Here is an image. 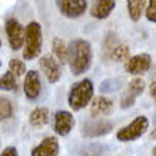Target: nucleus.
Instances as JSON below:
<instances>
[{
  "label": "nucleus",
  "mask_w": 156,
  "mask_h": 156,
  "mask_svg": "<svg viewBox=\"0 0 156 156\" xmlns=\"http://www.w3.org/2000/svg\"><path fill=\"white\" fill-rule=\"evenodd\" d=\"M70 68L74 75H80L85 73L91 66L92 51L88 41L77 38L70 43Z\"/></svg>",
  "instance_id": "1"
},
{
  "label": "nucleus",
  "mask_w": 156,
  "mask_h": 156,
  "mask_svg": "<svg viewBox=\"0 0 156 156\" xmlns=\"http://www.w3.org/2000/svg\"><path fill=\"white\" fill-rule=\"evenodd\" d=\"M92 95H94V87L91 80H82L71 87L68 104L74 111H80L88 105V102L92 99Z\"/></svg>",
  "instance_id": "2"
},
{
  "label": "nucleus",
  "mask_w": 156,
  "mask_h": 156,
  "mask_svg": "<svg viewBox=\"0 0 156 156\" xmlns=\"http://www.w3.org/2000/svg\"><path fill=\"white\" fill-rule=\"evenodd\" d=\"M41 45H43V34H41V26L37 21H31L26 29V45L23 57L26 60H33L40 54Z\"/></svg>",
  "instance_id": "3"
},
{
  "label": "nucleus",
  "mask_w": 156,
  "mask_h": 156,
  "mask_svg": "<svg viewBox=\"0 0 156 156\" xmlns=\"http://www.w3.org/2000/svg\"><path fill=\"white\" fill-rule=\"evenodd\" d=\"M149 126V121L148 118L145 116H138L132 121L129 125L123 126L122 129H119L118 133H116V138L121 142H131V140H135L138 138L144 135L146 129Z\"/></svg>",
  "instance_id": "4"
},
{
  "label": "nucleus",
  "mask_w": 156,
  "mask_h": 156,
  "mask_svg": "<svg viewBox=\"0 0 156 156\" xmlns=\"http://www.w3.org/2000/svg\"><path fill=\"white\" fill-rule=\"evenodd\" d=\"M6 33H7L9 44L13 50H19L26 41V30L16 19H7L6 21Z\"/></svg>",
  "instance_id": "5"
},
{
  "label": "nucleus",
  "mask_w": 156,
  "mask_h": 156,
  "mask_svg": "<svg viewBox=\"0 0 156 156\" xmlns=\"http://www.w3.org/2000/svg\"><path fill=\"white\" fill-rule=\"evenodd\" d=\"M112 122L107 119H92L88 121L87 123L82 125L81 133L85 138H97V136H102L109 133L112 129Z\"/></svg>",
  "instance_id": "6"
},
{
  "label": "nucleus",
  "mask_w": 156,
  "mask_h": 156,
  "mask_svg": "<svg viewBox=\"0 0 156 156\" xmlns=\"http://www.w3.org/2000/svg\"><path fill=\"white\" fill-rule=\"evenodd\" d=\"M57 6L66 17L77 19L81 14H84L87 9V2L85 0H61V2H57Z\"/></svg>",
  "instance_id": "7"
},
{
  "label": "nucleus",
  "mask_w": 156,
  "mask_h": 156,
  "mask_svg": "<svg viewBox=\"0 0 156 156\" xmlns=\"http://www.w3.org/2000/svg\"><path fill=\"white\" fill-rule=\"evenodd\" d=\"M40 68L43 71V74L45 75V78L48 80L50 82H57L61 77V70H60V66H58V62L54 60L53 55H50V54H45L43 57L40 58Z\"/></svg>",
  "instance_id": "8"
},
{
  "label": "nucleus",
  "mask_w": 156,
  "mask_h": 156,
  "mask_svg": "<svg viewBox=\"0 0 156 156\" xmlns=\"http://www.w3.org/2000/svg\"><path fill=\"white\" fill-rule=\"evenodd\" d=\"M74 116L68 111H58L54 116V131L60 136H66L74 128Z\"/></svg>",
  "instance_id": "9"
},
{
  "label": "nucleus",
  "mask_w": 156,
  "mask_h": 156,
  "mask_svg": "<svg viewBox=\"0 0 156 156\" xmlns=\"http://www.w3.org/2000/svg\"><path fill=\"white\" fill-rule=\"evenodd\" d=\"M151 67V57L148 54H138V55H133L132 58H129L125 64V70L129 73V74H144L149 70Z\"/></svg>",
  "instance_id": "10"
},
{
  "label": "nucleus",
  "mask_w": 156,
  "mask_h": 156,
  "mask_svg": "<svg viewBox=\"0 0 156 156\" xmlns=\"http://www.w3.org/2000/svg\"><path fill=\"white\" fill-rule=\"evenodd\" d=\"M41 91V81H40V75L37 71L30 70L27 73L24 78V94L29 99H36L38 98Z\"/></svg>",
  "instance_id": "11"
},
{
  "label": "nucleus",
  "mask_w": 156,
  "mask_h": 156,
  "mask_svg": "<svg viewBox=\"0 0 156 156\" xmlns=\"http://www.w3.org/2000/svg\"><path fill=\"white\" fill-rule=\"evenodd\" d=\"M58 151H60V145H58L57 138L48 136L33 149L31 156H57Z\"/></svg>",
  "instance_id": "12"
},
{
  "label": "nucleus",
  "mask_w": 156,
  "mask_h": 156,
  "mask_svg": "<svg viewBox=\"0 0 156 156\" xmlns=\"http://www.w3.org/2000/svg\"><path fill=\"white\" fill-rule=\"evenodd\" d=\"M115 7V2L114 0H101V2H95L91 7V16L95 19H107L111 12Z\"/></svg>",
  "instance_id": "13"
},
{
  "label": "nucleus",
  "mask_w": 156,
  "mask_h": 156,
  "mask_svg": "<svg viewBox=\"0 0 156 156\" xmlns=\"http://www.w3.org/2000/svg\"><path fill=\"white\" fill-rule=\"evenodd\" d=\"M112 109V101L105 98V97H97L94 98L92 104H91V115L92 116H101V115H108Z\"/></svg>",
  "instance_id": "14"
},
{
  "label": "nucleus",
  "mask_w": 156,
  "mask_h": 156,
  "mask_svg": "<svg viewBox=\"0 0 156 156\" xmlns=\"http://www.w3.org/2000/svg\"><path fill=\"white\" fill-rule=\"evenodd\" d=\"M53 51L61 64H66L67 61H70V50L67 48L66 43L61 38H54L53 40Z\"/></svg>",
  "instance_id": "15"
},
{
  "label": "nucleus",
  "mask_w": 156,
  "mask_h": 156,
  "mask_svg": "<svg viewBox=\"0 0 156 156\" xmlns=\"http://www.w3.org/2000/svg\"><path fill=\"white\" fill-rule=\"evenodd\" d=\"M50 112L47 108H36L31 114H30V123L33 126H41L48 122Z\"/></svg>",
  "instance_id": "16"
},
{
  "label": "nucleus",
  "mask_w": 156,
  "mask_h": 156,
  "mask_svg": "<svg viewBox=\"0 0 156 156\" xmlns=\"http://www.w3.org/2000/svg\"><path fill=\"white\" fill-rule=\"evenodd\" d=\"M128 7V13L133 21H138L142 16V12L145 9V2L144 0H129L126 3Z\"/></svg>",
  "instance_id": "17"
},
{
  "label": "nucleus",
  "mask_w": 156,
  "mask_h": 156,
  "mask_svg": "<svg viewBox=\"0 0 156 156\" xmlns=\"http://www.w3.org/2000/svg\"><path fill=\"white\" fill-rule=\"evenodd\" d=\"M122 87L121 81L119 80H115V78H108V80H104L99 85V91L102 94H112V92H116Z\"/></svg>",
  "instance_id": "18"
},
{
  "label": "nucleus",
  "mask_w": 156,
  "mask_h": 156,
  "mask_svg": "<svg viewBox=\"0 0 156 156\" xmlns=\"http://www.w3.org/2000/svg\"><path fill=\"white\" fill-rule=\"evenodd\" d=\"M109 57L115 61H128L129 60V47L126 44H118Z\"/></svg>",
  "instance_id": "19"
},
{
  "label": "nucleus",
  "mask_w": 156,
  "mask_h": 156,
  "mask_svg": "<svg viewBox=\"0 0 156 156\" xmlns=\"http://www.w3.org/2000/svg\"><path fill=\"white\" fill-rule=\"evenodd\" d=\"M108 151V148H105L104 145H88L82 149L81 156H104L105 152Z\"/></svg>",
  "instance_id": "20"
},
{
  "label": "nucleus",
  "mask_w": 156,
  "mask_h": 156,
  "mask_svg": "<svg viewBox=\"0 0 156 156\" xmlns=\"http://www.w3.org/2000/svg\"><path fill=\"white\" fill-rule=\"evenodd\" d=\"M145 90V82L140 80V78H133L131 82H129V88H128V94L133 95V97H138L139 94H142Z\"/></svg>",
  "instance_id": "21"
},
{
  "label": "nucleus",
  "mask_w": 156,
  "mask_h": 156,
  "mask_svg": "<svg viewBox=\"0 0 156 156\" xmlns=\"http://www.w3.org/2000/svg\"><path fill=\"white\" fill-rule=\"evenodd\" d=\"M17 88L16 84V78L13 73H6V74L2 77V90L6 91H13Z\"/></svg>",
  "instance_id": "22"
},
{
  "label": "nucleus",
  "mask_w": 156,
  "mask_h": 156,
  "mask_svg": "<svg viewBox=\"0 0 156 156\" xmlns=\"http://www.w3.org/2000/svg\"><path fill=\"white\" fill-rule=\"evenodd\" d=\"M9 68H10V73H13V74L17 75V77H20V75H23L26 73L24 62L20 61V60H17V58H12V60H10Z\"/></svg>",
  "instance_id": "23"
},
{
  "label": "nucleus",
  "mask_w": 156,
  "mask_h": 156,
  "mask_svg": "<svg viewBox=\"0 0 156 156\" xmlns=\"http://www.w3.org/2000/svg\"><path fill=\"white\" fill-rule=\"evenodd\" d=\"M12 115H13L12 102L6 98H2V101H0V116H2V119H9L12 118Z\"/></svg>",
  "instance_id": "24"
},
{
  "label": "nucleus",
  "mask_w": 156,
  "mask_h": 156,
  "mask_svg": "<svg viewBox=\"0 0 156 156\" xmlns=\"http://www.w3.org/2000/svg\"><path fill=\"white\" fill-rule=\"evenodd\" d=\"M118 37H116L114 33H109L105 37V41H104V50L108 53V55H111V53L115 50V47L118 45Z\"/></svg>",
  "instance_id": "25"
},
{
  "label": "nucleus",
  "mask_w": 156,
  "mask_h": 156,
  "mask_svg": "<svg viewBox=\"0 0 156 156\" xmlns=\"http://www.w3.org/2000/svg\"><path fill=\"white\" fill-rule=\"evenodd\" d=\"M146 19L149 21L156 23V0H151L146 7Z\"/></svg>",
  "instance_id": "26"
},
{
  "label": "nucleus",
  "mask_w": 156,
  "mask_h": 156,
  "mask_svg": "<svg viewBox=\"0 0 156 156\" xmlns=\"http://www.w3.org/2000/svg\"><path fill=\"white\" fill-rule=\"evenodd\" d=\"M133 102H135V97L131 95V94H126L122 98V101H121V107L122 108H129V107L133 105Z\"/></svg>",
  "instance_id": "27"
},
{
  "label": "nucleus",
  "mask_w": 156,
  "mask_h": 156,
  "mask_svg": "<svg viewBox=\"0 0 156 156\" xmlns=\"http://www.w3.org/2000/svg\"><path fill=\"white\" fill-rule=\"evenodd\" d=\"M2 156H19V155H17V149L16 148H13V146H7V148L3 149Z\"/></svg>",
  "instance_id": "28"
},
{
  "label": "nucleus",
  "mask_w": 156,
  "mask_h": 156,
  "mask_svg": "<svg viewBox=\"0 0 156 156\" xmlns=\"http://www.w3.org/2000/svg\"><path fill=\"white\" fill-rule=\"evenodd\" d=\"M149 91H151V97H152V98L156 101V81H153L152 84H151V88H149Z\"/></svg>",
  "instance_id": "29"
},
{
  "label": "nucleus",
  "mask_w": 156,
  "mask_h": 156,
  "mask_svg": "<svg viewBox=\"0 0 156 156\" xmlns=\"http://www.w3.org/2000/svg\"><path fill=\"white\" fill-rule=\"evenodd\" d=\"M151 138H152V139H155V138H156V128L153 129L152 132H151Z\"/></svg>",
  "instance_id": "30"
},
{
  "label": "nucleus",
  "mask_w": 156,
  "mask_h": 156,
  "mask_svg": "<svg viewBox=\"0 0 156 156\" xmlns=\"http://www.w3.org/2000/svg\"><path fill=\"white\" fill-rule=\"evenodd\" d=\"M152 155H153V156H156V146H155V148H153V151H152Z\"/></svg>",
  "instance_id": "31"
},
{
  "label": "nucleus",
  "mask_w": 156,
  "mask_h": 156,
  "mask_svg": "<svg viewBox=\"0 0 156 156\" xmlns=\"http://www.w3.org/2000/svg\"><path fill=\"white\" fill-rule=\"evenodd\" d=\"M153 122H155V125H156V115H155V119H153Z\"/></svg>",
  "instance_id": "32"
}]
</instances>
